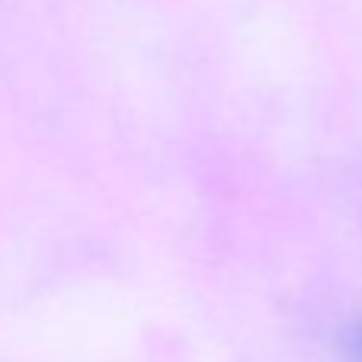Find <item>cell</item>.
Here are the masks:
<instances>
[{"label":"cell","mask_w":362,"mask_h":362,"mask_svg":"<svg viewBox=\"0 0 362 362\" xmlns=\"http://www.w3.org/2000/svg\"><path fill=\"white\" fill-rule=\"evenodd\" d=\"M359 353H362V334H359Z\"/></svg>","instance_id":"1"}]
</instances>
